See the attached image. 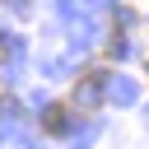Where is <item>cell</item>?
<instances>
[{"mask_svg": "<svg viewBox=\"0 0 149 149\" xmlns=\"http://www.w3.org/2000/svg\"><path fill=\"white\" fill-rule=\"evenodd\" d=\"M74 98H79L84 107H93V102L102 98V74H98V70H88V74H84V79L74 84Z\"/></svg>", "mask_w": 149, "mask_h": 149, "instance_id": "cell-1", "label": "cell"}, {"mask_svg": "<svg viewBox=\"0 0 149 149\" xmlns=\"http://www.w3.org/2000/svg\"><path fill=\"white\" fill-rule=\"evenodd\" d=\"M42 126H47L51 135H65V126H70V116H65V107H47V116H42Z\"/></svg>", "mask_w": 149, "mask_h": 149, "instance_id": "cell-2", "label": "cell"}]
</instances>
